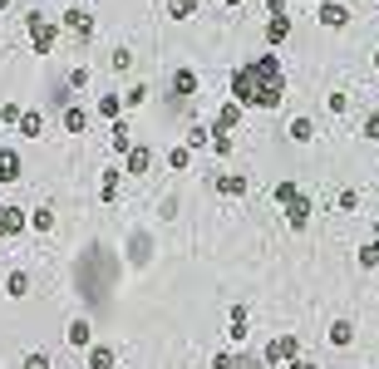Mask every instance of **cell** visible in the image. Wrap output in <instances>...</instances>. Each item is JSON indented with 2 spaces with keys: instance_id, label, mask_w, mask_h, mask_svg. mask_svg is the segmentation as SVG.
<instances>
[{
  "instance_id": "33",
  "label": "cell",
  "mask_w": 379,
  "mask_h": 369,
  "mask_svg": "<svg viewBox=\"0 0 379 369\" xmlns=\"http://www.w3.org/2000/svg\"><path fill=\"white\" fill-rule=\"evenodd\" d=\"M212 369H237V359H232V354H217V359H212Z\"/></svg>"
},
{
  "instance_id": "19",
  "label": "cell",
  "mask_w": 379,
  "mask_h": 369,
  "mask_svg": "<svg viewBox=\"0 0 379 369\" xmlns=\"http://www.w3.org/2000/svg\"><path fill=\"white\" fill-rule=\"evenodd\" d=\"M350 340H355V325L350 320H335L330 325V345H350Z\"/></svg>"
},
{
  "instance_id": "16",
  "label": "cell",
  "mask_w": 379,
  "mask_h": 369,
  "mask_svg": "<svg viewBox=\"0 0 379 369\" xmlns=\"http://www.w3.org/2000/svg\"><path fill=\"white\" fill-rule=\"evenodd\" d=\"M192 89H197V74L192 69H178L173 74V94H192Z\"/></svg>"
},
{
  "instance_id": "27",
  "label": "cell",
  "mask_w": 379,
  "mask_h": 369,
  "mask_svg": "<svg viewBox=\"0 0 379 369\" xmlns=\"http://www.w3.org/2000/svg\"><path fill=\"white\" fill-rule=\"evenodd\" d=\"M124 98H128V109H138V103H143V98H148V84H133V89H128V94H124Z\"/></svg>"
},
{
  "instance_id": "12",
  "label": "cell",
  "mask_w": 379,
  "mask_h": 369,
  "mask_svg": "<svg viewBox=\"0 0 379 369\" xmlns=\"http://www.w3.org/2000/svg\"><path fill=\"white\" fill-rule=\"evenodd\" d=\"M65 128H69V133H84V128H89V114L69 103V109H65Z\"/></svg>"
},
{
  "instance_id": "8",
  "label": "cell",
  "mask_w": 379,
  "mask_h": 369,
  "mask_svg": "<svg viewBox=\"0 0 379 369\" xmlns=\"http://www.w3.org/2000/svg\"><path fill=\"white\" fill-rule=\"evenodd\" d=\"M148 163H153V153H148V148H133V153H128V173H133V178H143Z\"/></svg>"
},
{
  "instance_id": "14",
  "label": "cell",
  "mask_w": 379,
  "mask_h": 369,
  "mask_svg": "<svg viewBox=\"0 0 379 369\" xmlns=\"http://www.w3.org/2000/svg\"><path fill=\"white\" fill-rule=\"evenodd\" d=\"M286 30H291V20H286V15H271V25H266V40H271V44H281V40H286Z\"/></svg>"
},
{
  "instance_id": "20",
  "label": "cell",
  "mask_w": 379,
  "mask_h": 369,
  "mask_svg": "<svg viewBox=\"0 0 379 369\" xmlns=\"http://www.w3.org/2000/svg\"><path fill=\"white\" fill-rule=\"evenodd\" d=\"M217 192H227V197H242V192H246V178H217Z\"/></svg>"
},
{
  "instance_id": "15",
  "label": "cell",
  "mask_w": 379,
  "mask_h": 369,
  "mask_svg": "<svg viewBox=\"0 0 379 369\" xmlns=\"http://www.w3.org/2000/svg\"><path fill=\"white\" fill-rule=\"evenodd\" d=\"M232 340H246V305H232Z\"/></svg>"
},
{
  "instance_id": "32",
  "label": "cell",
  "mask_w": 379,
  "mask_h": 369,
  "mask_svg": "<svg viewBox=\"0 0 379 369\" xmlns=\"http://www.w3.org/2000/svg\"><path fill=\"white\" fill-rule=\"evenodd\" d=\"M364 138H379V114H369V119H364Z\"/></svg>"
},
{
  "instance_id": "2",
  "label": "cell",
  "mask_w": 379,
  "mask_h": 369,
  "mask_svg": "<svg viewBox=\"0 0 379 369\" xmlns=\"http://www.w3.org/2000/svg\"><path fill=\"white\" fill-rule=\"evenodd\" d=\"M276 202L286 207L291 232H305V222H310V202H305V192H296V182H281V187H276Z\"/></svg>"
},
{
  "instance_id": "6",
  "label": "cell",
  "mask_w": 379,
  "mask_h": 369,
  "mask_svg": "<svg viewBox=\"0 0 379 369\" xmlns=\"http://www.w3.org/2000/svg\"><path fill=\"white\" fill-rule=\"evenodd\" d=\"M20 178V153L15 148H0V187H10Z\"/></svg>"
},
{
  "instance_id": "36",
  "label": "cell",
  "mask_w": 379,
  "mask_h": 369,
  "mask_svg": "<svg viewBox=\"0 0 379 369\" xmlns=\"http://www.w3.org/2000/svg\"><path fill=\"white\" fill-rule=\"evenodd\" d=\"M374 69H379V55H374Z\"/></svg>"
},
{
  "instance_id": "30",
  "label": "cell",
  "mask_w": 379,
  "mask_h": 369,
  "mask_svg": "<svg viewBox=\"0 0 379 369\" xmlns=\"http://www.w3.org/2000/svg\"><path fill=\"white\" fill-rule=\"evenodd\" d=\"M0 119H6V123H20L25 114H20V103H6V109H0Z\"/></svg>"
},
{
  "instance_id": "3",
  "label": "cell",
  "mask_w": 379,
  "mask_h": 369,
  "mask_svg": "<svg viewBox=\"0 0 379 369\" xmlns=\"http://www.w3.org/2000/svg\"><path fill=\"white\" fill-rule=\"evenodd\" d=\"M25 30H30V44H35V55H49L54 40H60V25L44 20V15H25Z\"/></svg>"
},
{
  "instance_id": "7",
  "label": "cell",
  "mask_w": 379,
  "mask_h": 369,
  "mask_svg": "<svg viewBox=\"0 0 379 369\" xmlns=\"http://www.w3.org/2000/svg\"><path fill=\"white\" fill-rule=\"evenodd\" d=\"M65 25H69L74 35H94V20H89V10H69V15H65Z\"/></svg>"
},
{
  "instance_id": "22",
  "label": "cell",
  "mask_w": 379,
  "mask_h": 369,
  "mask_svg": "<svg viewBox=\"0 0 379 369\" xmlns=\"http://www.w3.org/2000/svg\"><path fill=\"white\" fill-rule=\"evenodd\" d=\"M114 153H133V143H128V123H114Z\"/></svg>"
},
{
  "instance_id": "29",
  "label": "cell",
  "mask_w": 379,
  "mask_h": 369,
  "mask_svg": "<svg viewBox=\"0 0 379 369\" xmlns=\"http://www.w3.org/2000/svg\"><path fill=\"white\" fill-rule=\"evenodd\" d=\"M325 103H330V114H345V109H350V98H345V94H330Z\"/></svg>"
},
{
  "instance_id": "21",
  "label": "cell",
  "mask_w": 379,
  "mask_h": 369,
  "mask_svg": "<svg viewBox=\"0 0 379 369\" xmlns=\"http://www.w3.org/2000/svg\"><path fill=\"white\" fill-rule=\"evenodd\" d=\"M30 227H35V232H49V227H54V212H49V207H35V212H30Z\"/></svg>"
},
{
  "instance_id": "17",
  "label": "cell",
  "mask_w": 379,
  "mask_h": 369,
  "mask_svg": "<svg viewBox=\"0 0 379 369\" xmlns=\"http://www.w3.org/2000/svg\"><path fill=\"white\" fill-rule=\"evenodd\" d=\"M291 138H296V143H310V138H315V123H310V119H291Z\"/></svg>"
},
{
  "instance_id": "9",
  "label": "cell",
  "mask_w": 379,
  "mask_h": 369,
  "mask_svg": "<svg viewBox=\"0 0 379 369\" xmlns=\"http://www.w3.org/2000/svg\"><path fill=\"white\" fill-rule=\"evenodd\" d=\"M350 15H345V6H320V25H330V30H340Z\"/></svg>"
},
{
  "instance_id": "4",
  "label": "cell",
  "mask_w": 379,
  "mask_h": 369,
  "mask_svg": "<svg viewBox=\"0 0 379 369\" xmlns=\"http://www.w3.org/2000/svg\"><path fill=\"white\" fill-rule=\"evenodd\" d=\"M266 359H271V364H281V359L296 364V335H276V340L266 345Z\"/></svg>"
},
{
  "instance_id": "26",
  "label": "cell",
  "mask_w": 379,
  "mask_h": 369,
  "mask_svg": "<svg viewBox=\"0 0 379 369\" xmlns=\"http://www.w3.org/2000/svg\"><path fill=\"white\" fill-rule=\"evenodd\" d=\"M379 261V241H369V246H360V266H374Z\"/></svg>"
},
{
  "instance_id": "10",
  "label": "cell",
  "mask_w": 379,
  "mask_h": 369,
  "mask_svg": "<svg viewBox=\"0 0 379 369\" xmlns=\"http://www.w3.org/2000/svg\"><path fill=\"white\" fill-rule=\"evenodd\" d=\"M89 369H114V350H108V345H94V350H89Z\"/></svg>"
},
{
  "instance_id": "34",
  "label": "cell",
  "mask_w": 379,
  "mask_h": 369,
  "mask_svg": "<svg viewBox=\"0 0 379 369\" xmlns=\"http://www.w3.org/2000/svg\"><path fill=\"white\" fill-rule=\"evenodd\" d=\"M291 369H315V364H305V359H296V364H291Z\"/></svg>"
},
{
  "instance_id": "1",
  "label": "cell",
  "mask_w": 379,
  "mask_h": 369,
  "mask_svg": "<svg viewBox=\"0 0 379 369\" xmlns=\"http://www.w3.org/2000/svg\"><path fill=\"white\" fill-rule=\"evenodd\" d=\"M286 98V74H281V60L276 55H261V60H246L237 74H232V103H251V109H276Z\"/></svg>"
},
{
  "instance_id": "25",
  "label": "cell",
  "mask_w": 379,
  "mask_h": 369,
  "mask_svg": "<svg viewBox=\"0 0 379 369\" xmlns=\"http://www.w3.org/2000/svg\"><path fill=\"white\" fill-rule=\"evenodd\" d=\"M99 192H103V202H114L119 197V173H103V187Z\"/></svg>"
},
{
  "instance_id": "24",
  "label": "cell",
  "mask_w": 379,
  "mask_h": 369,
  "mask_svg": "<svg viewBox=\"0 0 379 369\" xmlns=\"http://www.w3.org/2000/svg\"><path fill=\"white\" fill-rule=\"evenodd\" d=\"M69 345H79V350L89 345V320H74V325H69Z\"/></svg>"
},
{
  "instance_id": "28",
  "label": "cell",
  "mask_w": 379,
  "mask_h": 369,
  "mask_svg": "<svg viewBox=\"0 0 379 369\" xmlns=\"http://www.w3.org/2000/svg\"><path fill=\"white\" fill-rule=\"evenodd\" d=\"M25 369H49V354H40V350H35V354H25Z\"/></svg>"
},
{
  "instance_id": "18",
  "label": "cell",
  "mask_w": 379,
  "mask_h": 369,
  "mask_svg": "<svg viewBox=\"0 0 379 369\" xmlns=\"http://www.w3.org/2000/svg\"><path fill=\"white\" fill-rule=\"evenodd\" d=\"M25 291H30V276L25 271H10L6 276V295H25Z\"/></svg>"
},
{
  "instance_id": "13",
  "label": "cell",
  "mask_w": 379,
  "mask_h": 369,
  "mask_svg": "<svg viewBox=\"0 0 379 369\" xmlns=\"http://www.w3.org/2000/svg\"><path fill=\"white\" fill-rule=\"evenodd\" d=\"M40 133H44V119H40V114L30 109V114L20 119V138H40Z\"/></svg>"
},
{
  "instance_id": "23",
  "label": "cell",
  "mask_w": 379,
  "mask_h": 369,
  "mask_svg": "<svg viewBox=\"0 0 379 369\" xmlns=\"http://www.w3.org/2000/svg\"><path fill=\"white\" fill-rule=\"evenodd\" d=\"M192 10H197V0H168V15L173 20H187Z\"/></svg>"
},
{
  "instance_id": "5",
  "label": "cell",
  "mask_w": 379,
  "mask_h": 369,
  "mask_svg": "<svg viewBox=\"0 0 379 369\" xmlns=\"http://www.w3.org/2000/svg\"><path fill=\"white\" fill-rule=\"evenodd\" d=\"M25 227H30V217L20 212V207H0V237H15Z\"/></svg>"
},
{
  "instance_id": "35",
  "label": "cell",
  "mask_w": 379,
  "mask_h": 369,
  "mask_svg": "<svg viewBox=\"0 0 379 369\" xmlns=\"http://www.w3.org/2000/svg\"><path fill=\"white\" fill-rule=\"evenodd\" d=\"M6 6H10V0H0V10H6Z\"/></svg>"
},
{
  "instance_id": "11",
  "label": "cell",
  "mask_w": 379,
  "mask_h": 369,
  "mask_svg": "<svg viewBox=\"0 0 379 369\" xmlns=\"http://www.w3.org/2000/svg\"><path fill=\"white\" fill-rule=\"evenodd\" d=\"M99 114H103V119H119V114H124V94H103V98H99Z\"/></svg>"
},
{
  "instance_id": "31",
  "label": "cell",
  "mask_w": 379,
  "mask_h": 369,
  "mask_svg": "<svg viewBox=\"0 0 379 369\" xmlns=\"http://www.w3.org/2000/svg\"><path fill=\"white\" fill-rule=\"evenodd\" d=\"M207 143V128H187V148H202Z\"/></svg>"
}]
</instances>
